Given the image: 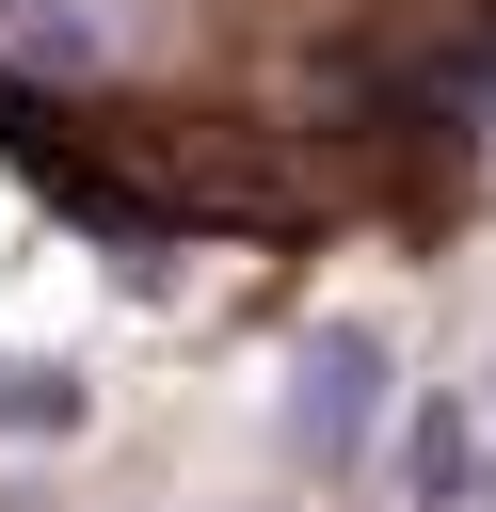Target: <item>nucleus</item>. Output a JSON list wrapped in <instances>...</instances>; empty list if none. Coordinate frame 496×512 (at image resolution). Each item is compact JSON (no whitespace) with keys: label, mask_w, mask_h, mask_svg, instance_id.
<instances>
[{"label":"nucleus","mask_w":496,"mask_h":512,"mask_svg":"<svg viewBox=\"0 0 496 512\" xmlns=\"http://www.w3.org/2000/svg\"><path fill=\"white\" fill-rule=\"evenodd\" d=\"M368 432H384V336L368 320H320L288 352V448L336 480V464H368Z\"/></svg>","instance_id":"f257e3e1"},{"label":"nucleus","mask_w":496,"mask_h":512,"mask_svg":"<svg viewBox=\"0 0 496 512\" xmlns=\"http://www.w3.org/2000/svg\"><path fill=\"white\" fill-rule=\"evenodd\" d=\"M400 496H416V512H496V448H480V400H464V384H432V400L400 416Z\"/></svg>","instance_id":"f03ea898"},{"label":"nucleus","mask_w":496,"mask_h":512,"mask_svg":"<svg viewBox=\"0 0 496 512\" xmlns=\"http://www.w3.org/2000/svg\"><path fill=\"white\" fill-rule=\"evenodd\" d=\"M96 400H80V368H48V352H0V432L16 448H64Z\"/></svg>","instance_id":"7ed1b4c3"},{"label":"nucleus","mask_w":496,"mask_h":512,"mask_svg":"<svg viewBox=\"0 0 496 512\" xmlns=\"http://www.w3.org/2000/svg\"><path fill=\"white\" fill-rule=\"evenodd\" d=\"M0 48H32V64H96V16H80V0H0Z\"/></svg>","instance_id":"20e7f679"}]
</instances>
